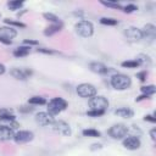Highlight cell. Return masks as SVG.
Wrapping results in <instances>:
<instances>
[{
    "label": "cell",
    "mask_w": 156,
    "mask_h": 156,
    "mask_svg": "<svg viewBox=\"0 0 156 156\" xmlns=\"http://www.w3.org/2000/svg\"><path fill=\"white\" fill-rule=\"evenodd\" d=\"M110 83H111L112 88H115L116 90H126L132 85V79L127 74L116 73L111 77Z\"/></svg>",
    "instance_id": "1"
},
{
    "label": "cell",
    "mask_w": 156,
    "mask_h": 156,
    "mask_svg": "<svg viewBox=\"0 0 156 156\" xmlns=\"http://www.w3.org/2000/svg\"><path fill=\"white\" fill-rule=\"evenodd\" d=\"M68 106V102L62 99V98H52L49 102H48V112L52 116L58 115L60 112H62L63 110H66Z\"/></svg>",
    "instance_id": "2"
},
{
    "label": "cell",
    "mask_w": 156,
    "mask_h": 156,
    "mask_svg": "<svg viewBox=\"0 0 156 156\" xmlns=\"http://www.w3.org/2000/svg\"><path fill=\"white\" fill-rule=\"evenodd\" d=\"M74 28H76V32L83 38H89L94 33V26L89 21H79L74 26Z\"/></svg>",
    "instance_id": "3"
},
{
    "label": "cell",
    "mask_w": 156,
    "mask_h": 156,
    "mask_svg": "<svg viewBox=\"0 0 156 156\" xmlns=\"http://www.w3.org/2000/svg\"><path fill=\"white\" fill-rule=\"evenodd\" d=\"M90 110H99V111H106L108 107V100L102 95H95L90 98L89 100Z\"/></svg>",
    "instance_id": "4"
},
{
    "label": "cell",
    "mask_w": 156,
    "mask_h": 156,
    "mask_svg": "<svg viewBox=\"0 0 156 156\" xmlns=\"http://www.w3.org/2000/svg\"><path fill=\"white\" fill-rule=\"evenodd\" d=\"M107 133L112 139H123L128 133V127L123 123H117L110 127Z\"/></svg>",
    "instance_id": "5"
},
{
    "label": "cell",
    "mask_w": 156,
    "mask_h": 156,
    "mask_svg": "<svg viewBox=\"0 0 156 156\" xmlns=\"http://www.w3.org/2000/svg\"><path fill=\"white\" fill-rule=\"evenodd\" d=\"M76 90H77V94L80 98H84V99L93 98V96L96 95V88L90 83H82L77 87Z\"/></svg>",
    "instance_id": "6"
},
{
    "label": "cell",
    "mask_w": 156,
    "mask_h": 156,
    "mask_svg": "<svg viewBox=\"0 0 156 156\" xmlns=\"http://www.w3.org/2000/svg\"><path fill=\"white\" fill-rule=\"evenodd\" d=\"M51 128L54 132L61 134V135H65V136H69L72 130H71V127L67 122L62 121V119H58V121H54L51 123Z\"/></svg>",
    "instance_id": "7"
},
{
    "label": "cell",
    "mask_w": 156,
    "mask_h": 156,
    "mask_svg": "<svg viewBox=\"0 0 156 156\" xmlns=\"http://www.w3.org/2000/svg\"><path fill=\"white\" fill-rule=\"evenodd\" d=\"M34 139V134L30 130H18L17 133H15L13 135V140L16 144L21 145V144H26L29 143Z\"/></svg>",
    "instance_id": "8"
},
{
    "label": "cell",
    "mask_w": 156,
    "mask_h": 156,
    "mask_svg": "<svg viewBox=\"0 0 156 156\" xmlns=\"http://www.w3.org/2000/svg\"><path fill=\"white\" fill-rule=\"evenodd\" d=\"M124 35L129 41H140L143 39L141 35V29H139L138 27L130 26L128 28L124 29Z\"/></svg>",
    "instance_id": "9"
},
{
    "label": "cell",
    "mask_w": 156,
    "mask_h": 156,
    "mask_svg": "<svg viewBox=\"0 0 156 156\" xmlns=\"http://www.w3.org/2000/svg\"><path fill=\"white\" fill-rule=\"evenodd\" d=\"M122 145H123L126 149H128V150H138V149L140 147V145H141V141H140V139H139L138 136H135V135H129V136L123 138Z\"/></svg>",
    "instance_id": "10"
},
{
    "label": "cell",
    "mask_w": 156,
    "mask_h": 156,
    "mask_svg": "<svg viewBox=\"0 0 156 156\" xmlns=\"http://www.w3.org/2000/svg\"><path fill=\"white\" fill-rule=\"evenodd\" d=\"M35 122L39 126L46 127V126H51V123L54 122V116L50 115L49 112H39L35 115Z\"/></svg>",
    "instance_id": "11"
},
{
    "label": "cell",
    "mask_w": 156,
    "mask_h": 156,
    "mask_svg": "<svg viewBox=\"0 0 156 156\" xmlns=\"http://www.w3.org/2000/svg\"><path fill=\"white\" fill-rule=\"evenodd\" d=\"M10 74L13 78L18 79V80H26L27 78H29L32 76V71L27 69V68H17V67H15V68H12L10 71Z\"/></svg>",
    "instance_id": "12"
},
{
    "label": "cell",
    "mask_w": 156,
    "mask_h": 156,
    "mask_svg": "<svg viewBox=\"0 0 156 156\" xmlns=\"http://www.w3.org/2000/svg\"><path fill=\"white\" fill-rule=\"evenodd\" d=\"M0 126H2V127H7V128H10V129H12V130L20 128V123L16 121L15 115L5 116V117H0Z\"/></svg>",
    "instance_id": "13"
},
{
    "label": "cell",
    "mask_w": 156,
    "mask_h": 156,
    "mask_svg": "<svg viewBox=\"0 0 156 156\" xmlns=\"http://www.w3.org/2000/svg\"><path fill=\"white\" fill-rule=\"evenodd\" d=\"M141 35H143L144 39H147V40L152 41L156 38V27L152 23L145 24L141 29Z\"/></svg>",
    "instance_id": "14"
},
{
    "label": "cell",
    "mask_w": 156,
    "mask_h": 156,
    "mask_svg": "<svg viewBox=\"0 0 156 156\" xmlns=\"http://www.w3.org/2000/svg\"><path fill=\"white\" fill-rule=\"evenodd\" d=\"M17 35V30L10 26H2L0 27V38H4L6 40H11Z\"/></svg>",
    "instance_id": "15"
},
{
    "label": "cell",
    "mask_w": 156,
    "mask_h": 156,
    "mask_svg": "<svg viewBox=\"0 0 156 156\" xmlns=\"http://www.w3.org/2000/svg\"><path fill=\"white\" fill-rule=\"evenodd\" d=\"M89 68H90L91 72L98 73V74H107V73L110 72V69H108L104 63L96 62V61L90 62V63H89Z\"/></svg>",
    "instance_id": "16"
},
{
    "label": "cell",
    "mask_w": 156,
    "mask_h": 156,
    "mask_svg": "<svg viewBox=\"0 0 156 156\" xmlns=\"http://www.w3.org/2000/svg\"><path fill=\"white\" fill-rule=\"evenodd\" d=\"M13 135H15V133L12 129L0 126V140H2V141L11 140V139H13Z\"/></svg>",
    "instance_id": "17"
},
{
    "label": "cell",
    "mask_w": 156,
    "mask_h": 156,
    "mask_svg": "<svg viewBox=\"0 0 156 156\" xmlns=\"http://www.w3.org/2000/svg\"><path fill=\"white\" fill-rule=\"evenodd\" d=\"M115 115L119 116L122 118H132L134 116V111L129 107H119V108L115 110Z\"/></svg>",
    "instance_id": "18"
},
{
    "label": "cell",
    "mask_w": 156,
    "mask_h": 156,
    "mask_svg": "<svg viewBox=\"0 0 156 156\" xmlns=\"http://www.w3.org/2000/svg\"><path fill=\"white\" fill-rule=\"evenodd\" d=\"M62 26H63L62 23H55V24H51V26L46 27V28L44 29V35H46V37H51V35L58 33V32L62 29Z\"/></svg>",
    "instance_id": "19"
},
{
    "label": "cell",
    "mask_w": 156,
    "mask_h": 156,
    "mask_svg": "<svg viewBox=\"0 0 156 156\" xmlns=\"http://www.w3.org/2000/svg\"><path fill=\"white\" fill-rule=\"evenodd\" d=\"M29 52H30V46L22 45V46H18V48H16L13 50V56H16V57H24Z\"/></svg>",
    "instance_id": "20"
},
{
    "label": "cell",
    "mask_w": 156,
    "mask_h": 156,
    "mask_svg": "<svg viewBox=\"0 0 156 156\" xmlns=\"http://www.w3.org/2000/svg\"><path fill=\"white\" fill-rule=\"evenodd\" d=\"M135 61L139 63V66H140V65H141V66H146V67L151 66V58H150V56L146 55V54H139V55L136 56V60H135Z\"/></svg>",
    "instance_id": "21"
},
{
    "label": "cell",
    "mask_w": 156,
    "mask_h": 156,
    "mask_svg": "<svg viewBox=\"0 0 156 156\" xmlns=\"http://www.w3.org/2000/svg\"><path fill=\"white\" fill-rule=\"evenodd\" d=\"M82 134L84 136H89V138H99L101 135V133L98 130V129H94V128H88V129H84L82 132Z\"/></svg>",
    "instance_id": "22"
},
{
    "label": "cell",
    "mask_w": 156,
    "mask_h": 156,
    "mask_svg": "<svg viewBox=\"0 0 156 156\" xmlns=\"http://www.w3.org/2000/svg\"><path fill=\"white\" fill-rule=\"evenodd\" d=\"M140 90H141L143 94L151 96V95H154V94L156 93V87H155L154 84H149V85H144V87H141Z\"/></svg>",
    "instance_id": "23"
},
{
    "label": "cell",
    "mask_w": 156,
    "mask_h": 156,
    "mask_svg": "<svg viewBox=\"0 0 156 156\" xmlns=\"http://www.w3.org/2000/svg\"><path fill=\"white\" fill-rule=\"evenodd\" d=\"M28 104H29V105H44V104H46V100H45V98H43V96L35 95V96L29 98Z\"/></svg>",
    "instance_id": "24"
},
{
    "label": "cell",
    "mask_w": 156,
    "mask_h": 156,
    "mask_svg": "<svg viewBox=\"0 0 156 156\" xmlns=\"http://www.w3.org/2000/svg\"><path fill=\"white\" fill-rule=\"evenodd\" d=\"M4 22L7 26L12 27V28H15V27H17V28H26V24L23 22H21V21H13V20H10V18H5Z\"/></svg>",
    "instance_id": "25"
},
{
    "label": "cell",
    "mask_w": 156,
    "mask_h": 156,
    "mask_svg": "<svg viewBox=\"0 0 156 156\" xmlns=\"http://www.w3.org/2000/svg\"><path fill=\"white\" fill-rule=\"evenodd\" d=\"M100 4L106 6V7H111V9H116V10H122L123 6L116 1H105V0H100Z\"/></svg>",
    "instance_id": "26"
},
{
    "label": "cell",
    "mask_w": 156,
    "mask_h": 156,
    "mask_svg": "<svg viewBox=\"0 0 156 156\" xmlns=\"http://www.w3.org/2000/svg\"><path fill=\"white\" fill-rule=\"evenodd\" d=\"M43 17H44L46 21L52 22V24H55V23H62L61 20H60L56 15H54V13H51V12H45V13H43Z\"/></svg>",
    "instance_id": "27"
},
{
    "label": "cell",
    "mask_w": 156,
    "mask_h": 156,
    "mask_svg": "<svg viewBox=\"0 0 156 156\" xmlns=\"http://www.w3.org/2000/svg\"><path fill=\"white\" fill-rule=\"evenodd\" d=\"M22 6H23V1H20V0H12L7 2V7L10 10H20Z\"/></svg>",
    "instance_id": "28"
},
{
    "label": "cell",
    "mask_w": 156,
    "mask_h": 156,
    "mask_svg": "<svg viewBox=\"0 0 156 156\" xmlns=\"http://www.w3.org/2000/svg\"><path fill=\"white\" fill-rule=\"evenodd\" d=\"M100 23L105 24V26H116V24H118V21L115 18H111V17H102V18H100Z\"/></svg>",
    "instance_id": "29"
},
{
    "label": "cell",
    "mask_w": 156,
    "mask_h": 156,
    "mask_svg": "<svg viewBox=\"0 0 156 156\" xmlns=\"http://www.w3.org/2000/svg\"><path fill=\"white\" fill-rule=\"evenodd\" d=\"M121 66L124 68H136L139 66V63L135 60H127V61H123L121 63Z\"/></svg>",
    "instance_id": "30"
},
{
    "label": "cell",
    "mask_w": 156,
    "mask_h": 156,
    "mask_svg": "<svg viewBox=\"0 0 156 156\" xmlns=\"http://www.w3.org/2000/svg\"><path fill=\"white\" fill-rule=\"evenodd\" d=\"M136 10H138V6H135L134 4H128V5L123 6V9H122V11L126 12V13H132V12H134Z\"/></svg>",
    "instance_id": "31"
},
{
    "label": "cell",
    "mask_w": 156,
    "mask_h": 156,
    "mask_svg": "<svg viewBox=\"0 0 156 156\" xmlns=\"http://www.w3.org/2000/svg\"><path fill=\"white\" fill-rule=\"evenodd\" d=\"M105 113V111H99V110H89L87 111V116L89 117H100Z\"/></svg>",
    "instance_id": "32"
},
{
    "label": "cell",
    "mask_w": 156,
    "mask_h": 156,
    "mask_svg": "<svg viewBox=\"0 0 156 156\" xmlns=\"http://www.w3.org/2000/svg\"><path fill=\"white\" fill-rule=\"evenodd\" d=\"M37 51H38V52H41V54H46V55L57 54V51L51 50V49H48V48H38V49H37Z\"/></svg>",
    "instance_id": "33"
},
{
    "label": "cell",
    "mask_w": 156,
    "mask_h": 156,
    "mask_svg": "<svg viewBox=\"0 0 156 156\" xmlns=\"http://www.w3.org/2000/svg\"><path fill=\"white\" fill-rule=\"evenodd\" d=\"M146 77H147V72L146 71H140V72L136 73V78L140 82H145L146 80Z\"/></svg>",
    "instance_id": "34"
},
{
    "label": "cell",
    "mask_w": 156,
    "mask_h": 156,
    "mask_svg": "<svg viewBox=\"0 0 156 156\" xmlns=\"http://www.w3.org/2000/svg\"><path fill=\"white\" fill-rule=\"evenodd\" d=\"M33 107H30V106H20L18 107V111L20 112H22V113H30V112H33Z\"/></svg>",
    "instance_id": "35"
},
{
    "label": "cell",
    "mask_w": 156,
    "mask_h": 156,
    "mask_svg": "<svg viewBox=\"0 0 156 156\" xmlns=\"http://www.w3.org/2000/svg\"><path fill=\"white\" fill-rule=\"evenodd\" d=\"M13 115L11 108H0V117H5V116H11Z\"/></svg>",
    "instance_id": "36"
},
{
    "label": "cell",
    "mask_w": 156,
    "mask_h": 156,
    "mask_svg": "<svg viewBox=\"0 0 156 156\" xmlns=\"http://www.w3.org/2000/svg\"><path fill=\"white\" fill-rule=\"evenodd\" d=\"M144 121L150 122V123H155V122H156L155 115H146V116H144Z\"/></svg>",
    "instance_id": "37"
},
{
    "label": "cell",
    "mask_w": 156,
    "mask_h": 156,
    "mask_svg": "<svg viewBox=\"0 0 156 156\" xmlns=\"http://www.w3.org/2000/svg\"><path fill=\"white\" fill-rule=\"evenodd\" d=\"M23 43H24V45H27V46H30V45H38V40H32V39H26Z\"/></svg>",
    "instance_id": "38"
},
{
    "label": "cell",
    "mask_w": 156,
    "mask_h": 156,
    "mask_svg": "<svg viewBox=\"0 0 156 156\" xmlns=\"http://www.w3.org/2000/svg\"><path fill=\"white\" fill-rule=\"evenodd\" d=\"M101 149H102V144H99V143H96V144H91V146H90V150H91V151L101 150Z\"/></svg>",
    "instance_id": "39"
},
{
    "label": "cell",
    "mask_w": 156,
    "mask_h": 156,
    "mask_svg": "<svg viewBox=\"0 0 156 156\" xmlns=\"http://www.w3.org/2000/svg\"><path fill=\"white\" fill-rule=\"evenodd\" d=\"M146 99H150V96L149 95H145V94H141L140 96H138L135 99V102H139V101H143V100H146Z\"/></svg>",
    "instance_id": "40"
},
{
    "label": "cell",
    "mask_w": 156,
    "mask_h": 156,
    "mask_svg": "<svg viewBox=\"0 0 156 156\" xmlns=\"http://www.w3.org/2000/svg\"><path fill=\"white\" fill-rule=\"evenodd\" d=\"M150 136H151V139L155 141L156 140V129L155 128H152L151 130H150Z\"/></svg>",
    "instance_id": "41"
},
{
    "label": "cell",
    "mask_w": 156,
    "mask_h": 156,
    "mask_svg": "<svg viewBox=\"0 0 156 156\" xmlns=\"http://www.w3.org/2000/svg\"><path fill=\"white\" fill-rule=\"evenodd\" d=\"M0 43L6 44V45H10V44L12 43V40H6V39H4V38H0Z\"/></svg>",
    "instance_id": "42"
},
{
    "label": "cell",
    "mask_w": 156,
    "mask_h": 156,
    "mask_svg": "<svg viewBox=\"0 0 156 156\" xmlns=\"http://www.w3.org/2000/svg\"><path fill=\"white\" fill-rule=\"evenodd\" d=\"M5 71H6V67H5L2 63H0V76H1V74H4V73H5Z\"/></svg>",
    "instance_id": "43"
}]
</instances>
